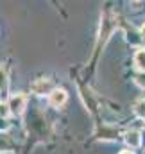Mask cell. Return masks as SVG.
Wrapping results in <instances>:
<instances>
[{"instance_id":"1","label":"cell","mask_w":145,"mask_h":154,"mask_svg":"<svg viewBox=\"0 0 145 154\" xmlns=\"http://www.w3.org/2000/svg\"><path fill=\"white\" fill-rule=\"evenodd\" d=\"M25 102H27V99H25L23 93H16V95H13V97L9 99V102H7L9 111H11L13 115H22L23 109H25Z\"/></svg>"},{"instance_id":"2","label":"cell","mask_w":145,"mask_h":154,"mask_svg":"<svg viewBox=\"0 0 145 154\" xmlns=\"http://www.w3.org/2000/svg\"><path fill=\"white\" fill-rule=\"evenodd\" d=\"M31 90H32V93H36V95H45V93H52L54 91V84H52V81L50 79H38L34 81L32 84H31Z\"/></svg>"},{"instance_id":"3","label":"cell","mask_w":145,"mask_h":154,"mask_svg":"<svg viewBox=\"0 0 145 154\" xmlns=\"http://www.w3.org/2000/svg\"><path fill=\"white\" fill-rule=\"evenodd\" d=\"M66 99H68L66 91H65V90H59V88H56V90L48 95V102H50V106H54V108L63 106V104L66 102Z\"/></svg>"},{"instance_id":"4","label":"cell","mask_w":145,"mask_h":154,"mask_svg":"<svg viewBox=\"0 0 145 154\" xmlns=\"http://www.w3.org/2000/svg\"><path fill=\"white\" fill-rule=\"evenodd\" d=\"M125 142H127L131 147H140V143H142V136H140V133H138L136 129H131V131L125 133Z\"/></svg>"},{"instance_id":"5","label":"cell","mask_w":145,"mask_h":154,"mask_svg":"<svg viewBox=\"0 0 145 154\" xmlns=\"http://www.w3.org/2000/svg\"><path fill=\"white\" fill-rule=\"evenodd\" d=\"M134 65L136 68H140V72H145V48H140L134 54Z\"/></svg>"},{"instance_id":"6","label":"cell","mask_w":145,"mask_h":154,"mask_svg":"<svg viewBox=\"0 0 145 154\" xmlns=\"http://www.w3.org/2000/svg\"><path fill=\"white\" fill-rule=\"evenodd\" d=\"M134 113L140 116V118H145V100H138L134 104Z\"/></svg>"},{"instance_id":"7","label":"cell","mask_w":145,"mask_h":154,"mask_svg":"<svg viewBox=\"0 0 145 154\" xmlns=\"http://www.w3.org/2000/svg\"><path fill=\"white\" fill-rule=\"evenodd\" d=\"M7 90V74L4 70V66H0V91Z\"/></svg>"},{"instance_id":"8","label":"cell","mask_w":145,"mask_h":154,"mask_svg":"<svg viewBox=\"0 0 145 154\" xmlns=\"http://www.w3.org/2000/svg\"><path fill=\"white\" fill-rule=\"evenodd\" d=\"M134 82L140 86V88H145V72H140L134 75Z\"/></svg>"},{"instance_id":"9","label":"cell","mask_w":145,"mask_h":154,"mask_svg":"<svg viewBox=\"0 0 145 154\" xmlns=\"http://www.w3.org/2000/svg\"><path fill=\"white\" fill-rule=\"evenodd\" d=\"M9 113H11V111H9V106H7V102H0V118H5Z\"/></svg>"},{"instance_id":"10","label":"cell","mask_w":145,"mask_h":154,"mask_svg":"<svg viewBox=\"0 0 145 154\" xmlns=\"http://www.w3.org/2000/svg\"><path fill=\"white\" fill-rule=\"evenodd\" d=\"M7 127H9V124H7V120H5V118H0V131H2V129L5 131Z\"/></svg>"},{"instance_id":"11","label":"cell","mask_w":145,"mask_h":154,"mask_svg":"<svg viewBox=\"0 0 145 154\" xmlns=\"http://www.w3.org/2000/svg\"><path fill=\"white\" fill-rule=\"evenodd\" d=\"M140 32H142V38L145 39V25H142V29H140Z\"/></svg>"},{"instance_id":"12","label":"cell","mask_w":145,"mask_h":154,"mask_svg":"<svg viewBox=\"0 0 145 154\" xmlns=\"http://www.w3.org/2000/svg\"><path fill=\"white\" fill-rule=\"evenodd\" d=\"M120 154H133V152H131V151H122Z\"/></svg>"}]
</instances>
